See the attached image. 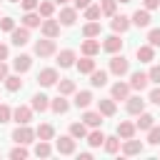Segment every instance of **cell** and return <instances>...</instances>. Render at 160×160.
<instances>
[{"instance_id": "18", "label": "cell", "mask_w": 160, "mask_h": 160, "mask_svg": "<svg viewBox=\"0 0 160 160\" xmlns=\"http://www.w3.org/2000/svg\"><path fill=\"white\" fill-rule=\"evenodd\" d=\"M30 108H32L35 112H45V110L50 108V98H48V95H42V92H38V95H32Z\"/></svg>"}, {"instance_id": "29", "label": "cell", "mask_w": 160, "mask_h": 160, "mask_svg": "<svg viewBox=\"0 0 160 160\" xmlns=\"http://www.w3.org/2000/svg\"><path fill=\"white\" fill-rule=\"evenodd\" d=\"M135 130H138V128H135L132 122H128V120H122V122L118 125V135H120L122 140H128V138H135Z\"/></svg>"}, {"instance_id": "36", "label": "cell", "mask_w": 160, "mask_h": 160, "mask_svg": "<svg viewBox=\"0 0 160 160\" xmlns=\"http://www.w3.org/2000/svg\"><path fill=\"white\" fill-rule=\"evenodd\" d=\"M102 142H105V135H102V130H98V128H95L92 132H88V145H90V148H100Z\"/></svg>"}, {"instance_id": "10", "label": "cell", "mask_w": 160, "mask_h": 160, "mask_svg": "<svg viewBox=\"0 0 160 160\" xmlns=\"http://www.w3.org/2000/svg\"><path fill=\"white\" fill-rule=\"evenodd\" d=\"M148 82H150L148 72H140V70H135V72L130 75V88H132V90H138V92H142V90L148 88Z\"/></svg>"}, {"instance_id": "2", "label": "cell", "mask_w": 160, "mask_h": 160, "mask_svg": "<svg viewBox=\"0 0 160 160\" xmlns=\"http://www.w3.org/2000/svg\"><path fill=\"white\" fill-rule=\"evenodd\" d=\"M110 72L118 75V78L128 75V72H130V60L122 58V55H112V60H110Z\"/></svg>"}, {"instance_id": "26", "label": "cell", "mask_w": 160, "mask_h": 160, "mask_svg": "<svg viewBox=\"0 0 160 160\" xmlns=\"http://www.w3.org/2000/svg\"><path fill=\"white\" fill-rule=\"evenodd\" d=\"M100 32H102V28H100L98 20H90V22L82 25V35L85 38H100Z\"/></svg>"}, {"instance_id": "32", "label": "cell", "mask_w": 160, "mask_h": 160, "mask_svg": "<svg viewBox=\"0 0 160 160\" xmlns=\"http://www.w3.org/2000/svg\"><path fill=\"white\" fill-rule=\"evenodd\" d=\"M5 88H8V92H18V90H22L20 72H18V75H8V78H5Z\"/></svg>"}, {"instance_id": "11", "label": "cell", "mask_w": 160, "mask_h": 160, "mask_svg": "<svg viewBox=\"0 0 160 160\" xmlns=\"http://www.w3.org/2000/svg\"><path fill=\"white\" fill-rule=\"evenodd\" d=\"M110 98L112 100H128L130 98V82H115L110 88Z\"/></svg>"}, {"instance_id": "23", "label": "cell", "mask_w": 160, "mask_h": 160, "mask_svg": "<svg viewBox=\"0 0 160 160\" xmlns=\"http://www.w3.org/2000/svg\"><path fill=\"white\" fill-rule=\"evenodd\" d=\"M75 68H78V70H80L82 75H90V72L95 70V60H92L90 55H82V58H80V60L75 62Z\"/></svg>"}, {"instance_id": "25", "label": "cell", "mask_w": 160, "mask_h": 160, "mask_svg": "<svg viewBox=\"0 0 160 160\" xmlns=\"http://www.w3.org/2000/svg\"><path fill=\"white\" fill-rule=\"evenodd\" d=\"M50 110H52V112H58V115H62V112H68V110H70V102L65 100V95H58L55 100H50Z\"/></svg>"}, {"instance_id": "33", "label": "cell", "mask_w": 160, "mask_h": 160, "mask_svg": "<svg viewBox=\"0 0 160 160\" xmlns=\"http://www.w3.org/2000/svg\"><path fill=\"white\" fill-rule=\"evenodd\" d=\"M35 135H38V140H52V138H55V128L48 125V122H42V125L35 130Z\"/></svg>"}, {"instance_id": "22", "label": "cell", "mask_w": 160, "mask_h": 160, "mask_svg": "<svg viewBox=\"0 0 160 160\" xmlns=\"http://www.w3.org/2000/svg\"><path fill=\"white\" fill-rule=\"evenodd\" d=\"M12 68H15V72H28L32 68V58L30 55H18L15 62H12Z\"/></svg>"}, {"instance_id": "14", "label": "cell", "mask_w": 160, "mask_h": 160, "mask_svg": "<svg viewBox=\"0 0 160 160\" xmlns=\"http://www.w3.org/2000/svg\"><path fill=\"white\" fill-rule=\"evenodd\" d=\"M150 10H135L132 12V18H130V22L135 25V28H148L150 25Z\"/></svg>"}, {"instance_id": "50", "label": "cell", "mask_w": 160, "mask_h": 160, "mask_svg": "<svg viewBox=\"0 0 160 160\" xmlns=\"http://www.w3.org/2000/svg\"><path fill=\"white\" fill-rule=\"evenodd\" d=\"M5 78H8V65L5 60H0V82H5Z\"/></svg>"}, {"instance_id": "17", "label": "cell", "mask_w": 160, "mask_h": 160, "mask_svg": "<svg viewBox=\"0 0 160 160\" xmlns=\"http://www.w3.org/2000/svg\"><path fill=\"white\" fill-rule=\"evenodd\" d=\"M110 28H112V32H125V30L130 28V18H128V15H112Z\"/></svg>"}, {"instance_id": "53", "label": "cell", "mask_w": 160, "mask_h": 160, "mask_svg": "<svg viewBox=\"0 0 160 160\" xmlns=\"http://www.w3.org/2000/svg\"><path fill=\"white\" fill-rule=\"evenodd\" d=\"M8 52H10V50H8V45H5V42H0V60H5V58H8Z\"/></svg>"}, {"instance_id": "5", "label": "cell", "mask_w": 160, "mask_h": 160, "mask_svg": "<svg viewBox=\"0 0 160 160\" xmlns=\"http://www.w3.org/2000/svg\"><path fill=\"white\" fill-rule=\"evenodd\" d=\"M40 32H42L45 38H58V35H60V20L45 18V20L40 22Z\"/></svg>"}, {"instance_id": "19", "label": "cell", "mask_w": 160, "mask_h": 160, "mask_svg": "<svg viewBox=\"0 0 160 160\" xmlns=\"http://www.w3.org/2000/svg\"><path fill=\"white\" fill-rule=\"evenodd\" d=\"M142 148H145V145H142L140 140H135V138H128V140L122 142V152H125V155H140Z\"/></svg>"}, {"instance_id": "9", "label": "cell", "mask_w": 160, "mask_h": 160, "mask_svg": "<svg viewBox=\"0 0 160 160\" xmlns=\"http://www.w3.org/2000/svg\"><path fill=\"white\" fill-rule=\"evenodd\" d=\"M102 50H105V52H112V55L120 52V50H122V40H120V35H118V32L108 35V38L102 40Z\"/></svg>"}, {"instance_id": "41", "label": "cell", "mask_w": 160, "mask_h": 160, "mask_svg": "<svg viewBox=\"0 0 160 160\" xmlns=\"http://www.w3.org/2000/svg\"><path fill=\"white\" fill-rule=\"evenodd\" d=\"M100 15H102L100 5H88V8H85V20H98Z\"/></svg>"}, {"instance_id": "4", "label": "cell", "mask_w": 160, "mask_h": 160, "mask_svg": "<svg viewBox=\"0 0 160 160\" xmlns=\"http://www.w3.org/2000/svg\"><path fill=\"white\" fill-rule=\"evenodd\" d=\"M55 150H58L60 155H72V152H75V138H72V135H60V138L55 140Z\"/></svg>"}, {"instance_id": "51", "label": "cell", "mask_w": 160, "mask_h": 160, "mask_svg": "<svg viewBox=\"0 0 160 160\" xmlns=\"http://www.w3.org/2000/svg\"><path fill=\"white\" fill-rule=\"evenodd\" d=\"M160 8V0H145V10H155Z\"/></svg>"}, {"instance_id": "43", "label": "cell", "mask_w": 160, "mask_h": 160, "mask_svg": "<svg viewBox=\"0 0 160 160\" xmlns=\"http://www.w3.org/2000/svg\"><path fill=\"white\" fill-rule=\"evenodd\" d=\"M148 142H150V145H160V128H158V125H152V128L148 130Z\"/></svg>"}, {"instance_id": "47", "label": "cell", "mask_w": 160, "mask_h": 160, "mask_svg": "<svg viewBox=\"0 0 160 160\" xmlns=\"http://www.w3.org/2000/svg\"><path fill=\"white\" fill-rule=\"evenodd\" d=\"M10 118H12V110H10L8 105H2V102H0V125H2V122H8Z\"/></svg>"}, {"instance_id": "37", "label": "cell", "mask_w": 160, "mask_h": 160, "mask_svg": "<svg viewBox=\"0 0 160 160\" xmlns=\"http://www.w3.org/2000/svg\"><path fill=\"white\" fill-rule=\"evenodd\" d=\"M58 92H60V95H72V92H75V82L68 80V78H62V80L58 82Z\"/></svg>"}, {"instance_id": "30", "label": "cell", "mask_w": 160, "mask_h": 160, "mask_svg": "<svg viewBox=\"0 0 160 160\" xmlns=\"http://www.w3.org/2000/svg\"><path fill=\"white\" fill-rule=\"evenodd\" d=\"M40 12H35V10H30V12H25L22 15V25L25 28H40Z\"/></svg>"}, {"instance_id": "31", "label": "cell", "mask_w": 160, "mask_h": 160, "mask_svg": "<svg viewBox=\"0 0 160 160\" xmlns=\"http://www.w3.org/2000/svg\"><path fill=\"white\" fill-rule=\"evenodd\" d=\"M80 50H82V55H90V58H92V55H98V52H100V42H98V40H92V38H88V40L82 42V48H80Z\"/></svg>"}, {"instance_id": "52", "label": "cell", "mask_w": 160, "mask_h": 160, "mask_svg": "<svg viewBox=\"0 0 160 160\" xmlns=\"http://www.w3.org/2000/svg\"><path fill=\"white\" fill-rule=\"evenodd\" d=\"M90 5V0H75V10H85Z\"/></svg>"}, {"instance_id": "20", "label": "cell", "mask_w": 160, "mask_h": 160, "mask_svg": "<svg viewBox=\"0 0 160 160\" xmlns=\"http://www.w3.org/2000/svg\"><path fill=\"white\" fill-rule=\"evenodd\" d=\"M98 110H100L105 118H112L118 108H115V100H112V98H102V100H98Z\"/></svg>"}, {"instance_id": "6", "label": "cell", "mask_w": 160, "mask_h": 160, "mask_svg": "<svg viewBox=\"0 0 160 160\" xmlns=\"http://www.w3.org/2000/svg\"><path fill=\"white\" fill-rule=\"evenodd\" d=\"M32 112H35V110H32L30 105H18V108L12 110V120H15L18 125H28V122L32 120Z\"/></svg>"}, {"instance_id": "24", "label": "cell", "mask_w": 160, "mask_h": 160, "mask_svg": "<svg viewBox=\"0 0 160 160\" xmlns=\"http://www.w3.org/2000/svg\"><path fill=\"white\" fill-rule=\"evenodd\" d=\"M90 102H92V92H90V90H80V92H75V100H72L75 108H82V110H85Z\"/></svg>"}, {"instance_id": "3", "label": "cell", "mask_w": 160, "mask_h": 160, "mask_svg": "<svg viewBox=\"0 0 160 160\" xmlns=\"http://www.w3.org/2000/svg\"><path fill=\"white\" fill-rule=\"evenodd\" d=\"M52 52H55V38H45L42 35V40L35 42V55L38 58H50Z\"/></svg>"}, {"instance_id": "40", "label": "cell", "mask_w": 160, "mask_h": 160, "mask_svg": "<svg viewBox=\"0 0 160 160\" xmlns=\"http://www.w3.org/2000/svg\"><path fill=\"white\" fill-rule=\"evenodd\" d=\"M115 8H118V0H100V10H102V15L112 18V15H115Z\"/></svg>"}, {"instance_id": "34", "label": "cell", "mask_w": 160, "mask_h": 160, "mask_svg": "<svg viewBox=\"0 0 160 160\" xmlns=\"http://www.w3.org/2000/svg\"><path fill=\"white\" fill-rule=\"evenodd\" d=\"M70 135L75 138V140H82V138H88V125L80 120V122H72L70 125Z\"/></svg>"}, {"instance_id": "35", "label": "cell", "mask_w": 160, "mask_h": 160, "mask_svg": "<svg viewBox=\"0 0 160 160\" xmlns=\"http://www.w3.org/2000/svg\"><path fill=\"white\" fill-rule=\"evenodd\" d=\"M102 148H105V152H110V155H115V152L120 150V135H110V138H105V142H102Z\"/></svg>"}, {"instance_id": "8", "label": "cell", "mask_w": 160, "mask_h": 160, "mask_svg": "<svg viewBox=\"0 0 160 160\" xmlns=\"http://www.w3.org/2000/svg\"><path fill=\"white\" fill-rule=\"evenodd\" d=\"M10 40H12V45H18V48H22V45H28L30 42V28H15L12 32H10Z\"/></svg>"}, {"instance_id": "49", "label": "cell", "mask_w": 160, "mask_h": 160, "mask_svg": "<svg viewBox=\"0 0 160 160\" xmlns=\"http://www.w3.org/2000/svg\"><path fill=\"white\" fill-rule=\"evenodd\" d=\"M150 102H152V105H160V88H155V90L150 92Z\"/></svg>"}, {"instance_id": "1", "label": "cell", "mask_w": 160, "mask_h": 160, "mask_svg": "<svg viewBox=\"0 0 160 160\" xmlns=\"http://www.w3.org/2000/svg\"><path fill=\"white\" fill-rule=\"evenodd\" d=\"M35 138H38V135H35V130H32V128H28V125H18V128L12 130V140H15V142H20V145H30Z\"/></svg>"}, {"instance_id": "56", "label": "cell", "mask_w": 160, "mask_h": 160, "mask_svg": "<svg viewBox=\"0 0 160 160\" xmlns=\"http://www.w3.org/2000/svg\"><path fill=\"white\" fill-rule=\"evenodd\" d=\"M120 2H130V0H120Z\"/></svg>"}, {"instance_id": "28", "label": "cell", "mask_w": 160, "mask_h": 160, "mask_svg": "<svg viewBox=\"0 0 160 160\" xmlns=\"http://www.w3.org/2000/svg\"><path fill=\"white\" fill-rule=\"evenodd\" d=\"M152 125H155V118H152L150 112H140V115H138V122H135L138 130H150Z\"/></svg>"}, {"instance_id": "12", "label": "cell", "mask_w": 160, "mask_h": 160, "mask_svg": "<svg viewBox=\"0 0 160 160\" xmlns=\"http://www.w3.org/2000/svg\"><path fill=\"white\" fill-rule=\"evenodd\" d=\"M102 118H105V115H102L100 110H85V112H82V122H85L88 128H100V125H102Z\"/></svg>"}, {"instance_id": "27", "label": "cell", "mask_w": 160, "mask_h": 160, "mask_svg": "<svg viewBox=\"0 0 160 160\" xmlns=\"http://www.w3.org/2000/svg\"><path fill=\"white\" fill-rule=\"evenodd\" d=\"M90 85H92V88L108 85V72H105V70H92V72H90Z\"/></svg>"}, {"instance_id": "44", "label": "cell", "mask_w": 160, "mask_h": 160, "mask_svg": "<svg viewBox=\"0 0 160 160\" xmlns=\"http://www.w3.org/2000/svg\"><path fill=\"white\" fill-rule=\"evenodd\" d=\"M148 42H150L152 48H160V28H152V30L148 32Z\"/></svg>"}, {"instance_id": "38", "label": "cell", "mask_w": 160, "mask_h": 160, "mask_svg": "<svg viewBox=\"0 0 160 160\" xmlns=\"http://www.w3.org/2000/svg\"><path fill=\"white\" fill-rule=\"evenodd\" d=\"M38 12H40L42 18H52V12H55V2H50V0H42V2L38 5Z\"/></svg>"}, {"instance_id": "46", "label": "cell", "mask_w": 160, "mask_h": 160, "mask_svg": "<svg viewBox=\"0 0 160 160\" xmlns=\"http://www.w3.org/2000/svg\"><path fill=\"white\" fill-rule=\"evenodd\" d=\"M148 78H150V82L160 85V65H152V68L148 70Z\"/></svg>"}, {"instance_id": "42", "label": "cell", "mask_w": 160, "mask_h": 160, "mask_svg": "<svg viewBox=\"0 0 160 160\" xmlns=\"http://www.w3.org/2000/svg\"><path fill=\"white\" fill-rule=\"evenodd\" d=\"M28 155H30V152H28V150H25V145H20V142H18V148H12V150H10V158H12V160H25Z\"/></svg>"}, {"instance_id": "55", "label": "cell", "mask_w": 160, "mask_h": 160, "mask_svg": "<svg viewBox=\"0 0 160 160\" xmlns=\"http://www.w3.org/2000/svg\"><path fill=\"white\" fill-rule=\"evenodd\" d=\"M10 2H20V0H10Z\"/></svg>"}, {"instance_id": "21", "label": "cell", "mask_w": 160, "mask_h": 160, "mask_svg": "<svg viewBox=\"0 0 160 160\" xmlns=\"http://www.w3.org/2000/svg\"><path fill=\"white\" fill-rule=\"evenodd\" d=\"M55 62H58L60 68H72V65H75V52H72V50H60Z\"/></svg>"}, {"instance_id": "54", "label": "cell", "mask_w": 160, "mask_h": 160, "mask_svg": "<svg viewBox=\"0 0 160 160\" xmlns=\"http://www.w3.org/2000/svg\"><path fill=\"white\" fill-rule=\"evenodd\" d=\"M52 2H55V5H65L68 0H52Z\"/></svg>"}, {"instance_id": "13", "label": "cell", "mask_w": 160, "mask_h": 160, "mask_svg": "<svg viewBox=\"0 0 160 160\" xmlns=\"http://www.w3.org/2000/svg\"><path fill=\"white\" fill-rule=\"evenodd\" d=\"M125 108H128L130 115H140V112H145V100H142L140 95H132V98H128Z\"/></svg>"}, {"instance_id": "15", "label": "cell", "mask_w": 160, "mask_h": 160, "mask_svg": "<svg viewBox=\"0 0 160 160\" xmlns=\"http://www.w3.org/2000/svg\"><path fill=\"white\" fill-rule=\"evenodd\" d=\"M135 55H138L140 62H152V60H155V48H152L150 42H148V45H138Z\"/></svg>"}, {"instance_id": "45", "label": "cell", "mask_w": 160, "mask_h": 160, "mask_svg": "<svg viewBox=\"0 0 160 160\" xmlns=\"http://www.w3.org/2000/svg\"><path fill=\"white\" fill-rule=\"evenodd\" d=\"M0 30L12 32V30H15V20H12V18H0Z\"/></svg>"}, {"instance_id": "7", "label": "cell", "mask_w": 160, "mask_h": 160, "mask_svg": "<svg viewBox=\"0 0 160 160\" xmlns=\"http://www.w3.org/2000/svg\"><path fill=\"white\" fill-rule=\"evenodd\" d=\"M58 70L55 68H45V70H40L38 72V82L42 85V88H50V85H58Z\"/></svg>"}, {"instance_id": "48", "label": "cell", "mask_w": 160, "mask_h": 160, "mask_svg": "<svg viewBox=\"0 0 160 160\" xmlns=\"http://www.w3.org/2000/svg\"><path fill=\"white\" fill-rule=\"evenodd\" d=\"M20 5H22V10H25V12H30V10H38L40 0H20Z\"/></svg>"}, {"instance_id": "16", "label": "cell", "mask_w": 160, "mask_h": 160, "mask_svg": "<svg viewBox=\"0 0 160 160\" xmlns=\"http://www.w3.org/2000/svg\"><path fill=\"white\" fill-rule=\"evenodd\" d=\"M58 20H60V25L70 28V25H75V20H78V10H75V8H62Z\"/></svg>"}, {"instance_id": "39", "label": "cell", "mask_w": 160, "mask_h": 160, "mask_svg": "<svg viewBox=\"0 0 160 160\" xmlns=\"http://www.w3.org/2000/svg\"><path fill=\"white\" fill-rule=\"evenodd\" d=\"M50 152H52L50 142H48V140H38V145H35V155H38V158H48Z\"/></svg>"}]
</instances>
